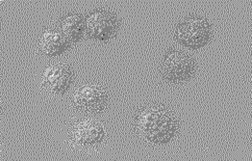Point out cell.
<instances>
[{
  "label": "cell",
  "instance_id": "cell-7",
  "mask_svg": "<svg viewBox=\"0 0 252 161\" xmlns=\"http://www.w3.org/2000/svg\"><path fill=\"white\" fill-rule=\"evenodd\" d=\"M104 131L99 123L91 120L79 122L73 130V137L82 146H93L100 142Z\"/></svg>",
  "mask_w": 252,
  "mask_h": 161
},
{
  "label": "cell",
  "instance_id": "cell-8",
  "mask_svg": "<svg viewBox=\"0 0 252 161\" xmlns=\"http://www.w3.org/2000/svg\"><path fill=\"white\" fill-rule=\"evenodd\" d=\"M70 46V41L64 33L56 30H48L42 35L41 49L48 56H58L65 52Z\"/></svg>",
  "mask_w": 252,
  "mask_h": 161
},
{
  "label": "cell",
  "instance_id": "cell-6",
  "mask_svg": "<svg viewBox=\"0 0 252 161\" xmlns=\"http://www.w3.org/2000/svg\"><path fill=\"white\" fill-rule=\"evenodd\" d=\"M72 79H73V73L69 67L65 65H55L45 71L43 81L50 92L63 94L71 85Z\"/></svg>",
  "mask_w": 252,
  "mask_h": 161
},
{
  "label": "cell",
  "instance_id": "cell-2",
  "mask_svg": "<svg viewBox=\"0 0 252 161\" xmlns=\"http://www.w3.org/2000/svg\"><path fill=\"white\" fill-rule=\"evenodd\" d=\"M211 35V24L201 18H192L185 21L176 32L178 42L190 49L203 47L210 41Z\"/></svg>",
  "mask_w": 252,
  "mask_h": 161
},
{
  "label": "cell",
  "instance_id": "cell-3",
  "mask_svg": "<svg viewBox=\"0 0 252 161\" xmlns=\"http://www.w3.org/2000/svg\"><path fill=\"white\" fill-rule=\"evenodd\" d=\"M119 28L117 17L105 11H98L90 15L86 20V31L89 37L99 41L112 39Z\"/></svg>",
  "mask_w": 252,
  "mask_h": 161
},
{
  "label": "cell",
  "instance_id": "cell-1",
  "mask_svg": "<svg viewBox=\"0 0 252 161\" xmlns=\"http://www.w3.org/2000/svg\"><path fill=\"white\" fill-rule=\"evenodd\" d=\"M137 128L144 138L160 145L173 138L178 123L174 114L164 107L151 106L139 114Z\"/></svg>",
  "mask_w": 252,
  "mask_h": 161
},
{
  "label": "cell",
  "instance_id": "cell-9",
  "mask_svg": "<svg viewBox=\"0 0 252 161\" xmlns=\"http://www.w3.org/2000/svg\"><path fill=\"white\" fill-rule=\"evenodd\" d=\"M61 28L69 41L76 42L82 39L86 31V21L82 16L71 15L63 20Z\"/></svg>",
  "mask_w": 252,
  "mask_h": 161
},
{
  "label": "cell",
  "instance_id": "cell-5",
  "mask_svg": "<svg viewBox=\"0 0 252 161\" xmlns=\"http://www.w3.org/2000/svg\"><path fill=\"white\" fill-rule=\"evenodd\" d=\"M74 105L79 110L95 113L101 111L107 103V94L103 88L96 85H87L75 93Z\"/></svg>",
  "mask_w": 252,
  "mask_h": 161
},
{
  "label": "cell",
  "instance_id": "cell-4",
  "mask_svg": "<svg viewBox=\"0 0 252 161\" xmlns=\"http://www.w3.org/2000/svg\"><path fill=\"white\" fill-rule=\"evenodd\" d=\"M194 71V60L183 52L170 53L163 64V74L171 82L185 81L193 75Z\"/></svg>",
  "mask_w": 252,
  "mask_h": 161
}]
</instances>
